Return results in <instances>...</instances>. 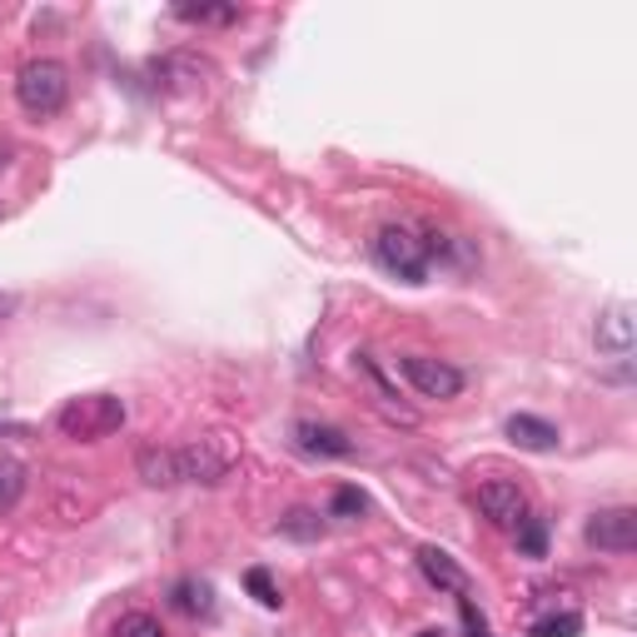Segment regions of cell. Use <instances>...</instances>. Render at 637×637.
<instances>
[{"mask_svg":"<svg viewBox=\"0 0 637 637\" xmlns=\"http://www.w3.org/2000/svg\"><path fill=\"white\" fill-rule=\"evenodd\" d=\"M354 369H358V374H364V379L374 384V393H379V399L389 403V414H399L403 424H414V414H403V409H399V393L389 389V379H384V374H379V364H374L369 354H354Z\"/></svg>","mask_w":637,"mask_h":637,"instance_id":"obj_14","label":"cell"},{"mask_svg":"<svg viewBox=\"0 0 637 637\" xmlns=\"http://www.w3.org/2000/svg\"><path fill=\"white\" fill-rule=\"evenodd\" d=\"M418 637H438V633H418Z\"/></svg>","mask_w":637,"mask_h":637,"instance_id":"obj_24","label":"cell"},{"mask_svg":"<svg viewBox=\"0 0 637 637\" xmlns=\"http://www.w3.org/2000/svg\"><path fill=\"white\" fill-rule=\"evenodd\" d=\"M134 469H140V479L145 483H155V488H175V448H160V444H150V448H140L134 453Z\"/></svg>","mask_w":637,"mask_h":637,"instance_id":"obj_12","label":"cell"},{"mask_svg":"<svg viewBox=\"0 0 637 637\" xmlns=\"http://www.w3.org/2000/svg\"><path fill=\"white\" fill-rule=\"evenodd\" d=\"M459 613H463V623H469V633H473V637H483V613L469 603V598H459Z\"/></svg>","mask_w":637,"mask_h":637,"instance_id":"obj_23","label":"cell"},{"mask_svg":"<svg viewBox=\"0 0 637 637\" xmlns=\"http://www.w3.org/2000/svg\"><path fill=\"white\" fill-rule=\"evenodd\" d=\"M418 568H424V578L434 582V588H444V593H453V598L469 593V573L448 558L444 548H424V553H418Z\"/></svg>","mask_w":637,"mask_h":637,"instance_id":"obj_10","label":"cell"},{"mask_svg":"<svg viewBox=\"0 0 637 637\" xmlns=\"http://www.w3.org/2000/svg\"><path fill=\"white\" fill-rule=\"evenodd\" d=\"M514 533H518V548H523L528 558H543V553H548V533H543V523H538V518H523Z\"/></svg>","mask_w":637,"mask_h":637,"instance_id":"obj_20","label":"cell"},{"mask_svg":"<svg viewBox=\"0 0 637 637\" xmlns=\"http://www.w3.org/2000/svg\"><path fill=\"white\" fill-rule=\"evenodd\" d=\"M280 533L294 538V543H314V538H325V518L314 514V508H290L280 518Z\"/></svg>","mask_w":637,"mask_h":637,"instance_id":"obj_13","label":"cell"},{"mask_svg":"<svg viewBox=\"0 0 637 637\" xmlns=\"http://www.w3.org/2000/svg\"><path fill=\"white\" fill-rule=\"evenodd\" d=\"M403 379L414 384L424 399H459V393H463V369H453L448 358L409 354V358H403Z\"/></svg>","mask_w":637,"mask_h":637,"instance_id":"obj_5","label":"cell"},{"mask_svg":"<svg viewBox=\"0 0 637 637\" xmlns=\"http://www.w3.org/2000/svg\"><path fill=\"white\" fill-rule=\"evenodd\" d=\"M15 101L25 115L45 120V115H60L70 101V75L60 60H31V66L15 75Z\"/></svg>","mask_w":637,"mask_h":637,"instance_id":"obj_2","label":"cell"},{"mask_svg":"<svg viewBox=\"0 0 637 637\" xmlns=\"http://www.w3.org/2000/svg\"><path fill=\"white\" fill-rule=\"evenodd\" d=\"M110 637H165V627H160V617H150V613H125Z\"/></svg>","mask_w":637,"mask_h":637,"instance_id":"obj_18","label":"cell"},{"mask_svg":"<svg viewBox=\"0 0 637 637\" xmlns=\"http://www.w3.org/2000/svg\"><path fill=\"white\" fill-rule=\"evenodd\" d=\"M364 508H369V498H364L358 488H349V483H344V488H334V504H329V514H334V518H358Z\"/></svg>","mask_w":637,"mask_h":637,"instance_id":"obj_22","label":"cell"},{"mask_svg":"<svg viewBox=\"0 0 637 637\" xmlns=\"http://www.w3.org/2000/svg\"><path fill=\"white\" fill-rule=\"evenodd\" d=\"M175 607H179V613H210V607H214V593H210V582H179V588H175Z\"/></svg>","mask_w":637,"mask_h":637,"instance_id":"obj_16","label":"cell"},{"mask_svg":"<svg viewBox=\"0 0 637 637\" xmlns=\"http://www.w3.org/2000/svg\"><path fill=\"white\" fill-rule=\"evenodd\" d=\"M245 588H249V593H255L264 607H280V603H284L280 588H274V578H269L264 568H249V573H245Z\"/></svg>","mask_w":637,"mask_h":637,"instance_id":"obj_21","label":"cell"},{"mask_svg":"<svg viewBox=\"0 0 637 637\" xmlns=\"http://www.w3.org/2000/svg\"><path fill=\"white\" fill-rule=\"evenodd\" d=\"M179 21H210V25H235L239 11L235 5H179Z\"/></svg>","mask_w":637,"mask_h":637,"instance_id":"obj_19","label":"cell"},{"mask_svg":"<svg viewBox=\"0 0 637 637\" xmlns=\"http://www.w3.org/2000/svg\"><path fill=\"white\" fill-rule=\"evenodd\" d=\"M582 633V617L578 613H553V617H538L533 637H578Z\"/></svg>","mask_w":637,"mask_h":637,"instance_id":"obj_17","label":"cell"},{"mask_svg":"<svg viewBox=\"0 0 637 637\" xmlns=\"http://www.w3.org/2000/svg\"><path fill=\"white\" fill-rule=\"evenodd\" d=\"M294 444H299L304 453H314V459H349V453H354V444H349L334 424H314V418H299V424H294Z\"/></svg>","mask_w":637,"mask_h":637,"instance_id":"obj_9","label":"cell"},{"mask_svg":"<svg viewBox=\"0 0 637 637\" xmlns=\"http://www.w3.org/2000/svg\"><path fill=\"white\" fill-rule=\"evenodd\" d=\"M479 508H483V518H488L493 528H508V533H514V528L528 518V498H523V488H518V483H508V479H488V483H479Z\"/></svg>","mask_w":637,"mask_h":637,"instance_id":"obj_6","label":"cell"},{"mask_svg":"<svg viewBox=\"0 0 637 637\" xmlns=\"http://www.w3.org/2000/svg\"><path fill=\"white\" fill-rule=\"evenodd\" d=\"M504 434L514 438L518 448H528V453H548V448H558V428H553L548 418H533V414H514L504 424Z\"/></svg>","mask_w":637,"mask_h":637,"instance_id":"obj_11","label":"cell"},{"mask_svg":"<svg viewBox=\"0 0 637 637\" xmlns=\"http://www.w3.org/2000/svg\"><path fill=\"white\" fill-rule=\"evenodd\" d=\"M598 354L607 358H633V304H613L593 329Z\"/></svg>","mask_w":637,"mask_h":637,"instance_id":"obj_8","label":"cell"},{"mask_svg":"<svg viewBox=\"0 0 637 637\" xmlns=\"http://www.w3.org/2000/svg\"><path fill=\"white\" fill-rule=\"evenodd\" d=\"M588 543L603 553H633L637 548V514L633 508H603L588 518Z\"/></svg>","mask_w":637,"mask_h":637,"instance_id":"obj_7","label":"cell"},{"mask_svg":"<svg viewBox=\"0 0 637 637\" xmlns=\"http://www.w3.org/2000/svg\"><path fill=\"white\" fill-rule=\"evenodd\" d=\"M21 493H25V469L11 453H0V514L21 504Z\"/></svg>","mask_w":637,"mask_h":637,"instance_id":"obj_15","label":"cell"},{"mask_svg":"<svg viewBox=\"0 0 637 637\" xmlns=\"http://www.w3.org/2000/svg\"><path fill=\"white\" fill-rule=\"evenodd\" d=\"M229 469H235V448L224 444V434L194 438V444L175 448V479L179 483H220Z\"/></svg>","mask_w":637,"mask_h":637,"instance_id":"obj_4","label":"cell"},{"mask_svg":"<svg viewBox=\"0 0 637 637\" xmlns=\"http://www.w3.org/2000/svg\"><path fill=\"white\" fill-rule=\"evenodd\" d=\"M56 428L75 444H95V438H110L125 428V399L115 393H80V399H66L56 414Z\"/></svg>","mask_w":637,"mask_h":637,"instance_id":"obj_1","label":"cell"},{"mask_svg":"<svg viewBox=\"0 0 637 637\" xmlns=\"http://www.w3.org/2000/svg\"><path fill=\"white\" fill-rule=\"evenodd\" d=\"M374 255H379V264L389 269V274H399L403 284H424L428 280V249H424V239H418L414 229H403V224L379 229Z\"/></svg>","mask_w":637,"mask_h":637,"instance_id":"obj_3","label":"cell"}]
</instances>
